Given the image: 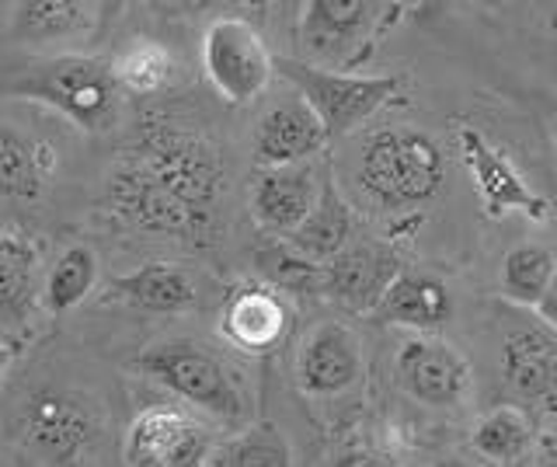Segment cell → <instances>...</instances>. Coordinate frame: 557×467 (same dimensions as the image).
<instances>
[{"mask_svg": "<svg viewBox=\"0 0 557 467\" xmlns=\"http://www.w3.org/2000/svg\"><path fill=\"white\" fill-rule=\"evenodd\" d=\"M502 377L522 402L557 408V342L540 328H516L502 342Z\"/></svg>", "mask_w": 557, "mask_h": 467, "instance_id": "e0dca14e", "label": "cell"}, {"mask_svg": "<svg viewBox=\"0 0 557 467\" xmlns=\"http://www.w3.org/2000/svg\"><path fill=\"white\" fill-rule=\"evenodd\" d=\"M429 467H470V464L460 460V457H440V460H432Z\"/></svg>", "mask_w": 557, "mask_h": 467, "instance_id": "d6a6232c", "label": "cell"}, {"mask_svg": "<svg viewBox=\"0 0 557 467\" xmlns=\"http://www.w3.org/2000/svg\"><path fill=\"white\" fill-rule=\"evenodd\" d=\"M11 359H14V349L11 345H0V377L8 373V367H11Z\"/></svg>", "mask_w": 557, "mask_h": 467, "instance_id": "1f68e13d", "label": "cell"}, {"mask_svg": "<svg viewBox=\"0 0 557 467\" xmlns=\"http://www.w3.org/2000/svg\"><path fill=\"white\" fill-rule=\"evenodd\" d=\"M289 332V307L272 286H237L220 307V335L240 353L265 356Z\"/></svg>", "mask_w": 557, "mask_h": 467, "instance_id": "2e32d148", "label": "cell"}, {"mask_svg": "<svg viewBox=\"0 0 557 467\" xmlns=\"http://www.w3.org/2000/svg\"><path fill=\"white\" fill-rule=\"evenodd\" d=\"M457 150L460 161L467 168L470 182L478 188V199L484 206V213L498 220V217H512L522 213L533 223H547L550 220V199H544L536 188L527 182V175L516 168V161L505 153L498 144H492L481 130L460 123L457 126Z\"/></svg>", "mask_w": 557, "mask_h": 467, "instance_id": "ba28073f", "label": "cell"}, {"mask_svg": "<svg viewBox=\"0 0 557 467\" xmlns=\"http://www.w3.org/2000/svg\"><path fill=\"white\" fill-rule=\"evenodd\" d=\"M42 286L46 272L39 248L32 245V237L4 231L0 234V345L14 349L32 332Z\"/></svg>", "mask_w": 557, "mask_h": 467, "instance_id": "7c38bea8", "label": "cell"}, {"mask_svg": "<svg viewBox=\"0 0 557 467\" xmlns=\"http://www.w3.org/2000/svg\"><path fill=\"white\" fill-rule=\"evenodd\" d=\"M220 467H293V450L278 426L258 422L223 446Z\"/></svg>", "mask_w": 557, "mask_h": 467, "instance_id": "83f0119b", "label": "cell"}, {"mask_svg": "<svg viewBox=\"0 0 557 467\" xmlns=\"http://www.w3.org/2000/svg\"><path fill=\"white\" fill-rule=\"evenodd\" d=\"M136 370L216 422L237 426L248 411L234 370L199 342H157L136 356Z\"/></svg>", "mask_w": 557, "mask_h": 467, "instance_id": "277c9868", "label": "cell"}, {"mask_svg": "<svg viewBox=\"0 0 557 467\" xmlns=\"http://www.w3.org/2000/svg\"><path fill=\"white\" fill-rule=\"evenodd\" d=\"M115 84L129 95H157L178 74V60L157 39H129L112 60Z\"/></svg>", "mask_w": 557, "mask_h": 467, "instance_id": "484cf974", "label": "cell"}, {"mask_svg": "<svg viewBox=\"0 0 557 467\" xmlns=\"http://www.w3.org/2000/svg\"><path fill=\"white\" fill-rule=\"evenodd\" d=\"M380 318L397 328H411L418 335H429L443 328L453 315V300L443 280L425 272H397V280L376 304Z\"/></svg>", "mask_w": 557, "mask_h": 467, "instance_id": "ffe728a7", "label": "cell"}, {"mask_svg": "<svg viewBox=\"0 0 557 467\" xmlns=\"http://www.w3.org/2000/svg\"><path fill=\"white\" fill-rule=\"evenodd\" d=\"M119 91L112 63L95 57L57 53L0 60V98L42 101L87 133H101L115 123Z\"/></svg>", "mask_w": 557, "mask_h": 467, "instance_id": "6da1fadb", "label": "cell"}, {"mask_svg": "<svg viewBox=\"0 0 557 467\" xmlns=\"http://www.w3.org/2000/svg\"><path fill=\"white\" fill-rule=\"evenodd\" d=\"M356 182L383 210H411L440 196L446 153L429 133L411 126L373 130L359 147Z\"/></svg>", "mask_w": 557, "mask_h": 467, "instance_id": "3957f363", "label": "cell"}, {"mask_svg": "<svg viewBox=\"0 0 557 467\" xmlns=\"http://www.w3.org/2000/svg\"><path fill=\"white\" fill-rule=\"evenodd\" d=\"M335 467H394V460L387 454H380V450L352 446V450H345V454L335 460Z\"/></svg>", "mask_w": 557, "mask_h": 467, "instance_id": "f1b7e54d", "label": "cell"}, {"mask_svg": "<svg viewBox=\"0 0 557 467\" xmlns=\"http://www.w3.org/2000/svg\"><path fill=\"white\" fill-rule=\"evenodd\" d=\"M119 158L129 161L153 185H161L185 210L202 217L206 223L216 220V202L223 193V164L216 147L206 136L171 123L164 115H150L139 123L133 140L119 150Z\"/></svg>", "mask_w": 557, "mask_h": 467, "instance_id": "7a4b0ae2", "label": "cell"}, {"mask_svg": "<svg viewBox=\"0 0 557 467\" xmlns=\"http://www.w3.org/2000/svg\"><path fill=\"white\" fill-rule=\"evenodd\" d=\"M95 4H74V0H32L17 4L11 14V32L22 42H74L87 39L98 28Z\"/></svg>", "mask_w": 557, "mask_h": 467, "instance_id": "44dd1931", "label": "cell"}, {"mask_svg": "<svg viewBox=\"0 0 557 467\" xmlns=\"http://www.w3.org/2000/svg\"><path fill=\"white\" fill-rule=\"evenodd\" d=\"M324 185L310 164L296 168H269L255 179L251 188V213L261 231L293 237L304 228L307 217L318 210Z\"/></svg>", "mask_w": 557, "mask_h": 467, "instance_id": "9a60e30c", "label": "cell"}, {"mask_svg": "<svg viewBox=\"0 0 557 467\" xmlns=\"http://www.w3.org/2000/svg\"><path fill=\"white\" fill-rule=\"evenodd\" d=\"M348 237H352V213H348V206L338 199L335 185H324L318 210H313L304 228L289 237V245L296 255H304L307 262L327 266L348 248Z\"/></svg>", "mask_w": 557, "mask_h": 467, "instance_id": "603a6c76", "label": "cell"}, {"mask_svg": "<svg viewBox=\"0 0 557 467\" xmlns=\"http://www.w3.org/2000/svg\"><path fill=\"white\" fill-rule=\"evenodd\" d=\"M536 467H557V437L536 443Z\"/></svg>", "mask_w": 557, "mask_h": 467, "instance_id": "4dcf8cb0", "label": "cell"}, {"mask_svg": "<svg viewBox=\"0 0 557 467\" xmlns=\"http://www.w3.org/2000/svg\"><path fill=\"white\" fill-rule=\"evenodd\" d=\"M550 136H554V147H557V119H554V126H550Z\"/></svg>", "mask_w": 557, "mask_h": 467, "instance_id": "836d02e7", "label": "cell"}, {"mask_svg": "<svg viewBox=\"0 0 557 467\" xmlns=\"http://www.w3.org/2000/svg\"><path fill=\"white\" fill-rule=\"evenodd\" d=\"M283 77H289L300 98L321 115L327 136L356 133L405 88V81L394 74H345L300 60H286Z\"/></svg>", "mask_w": 557, "mask_h": 467, "instance_id": "8992f818", "label": "cell"}, {"mask_svg": "<svg viewBox=\"0 0 557 467\" xmlns=\"http://www.w3.org/2000/svg\"><path fill=\"white\" fill-rule=\"evenodd\" d=\"M213 446V429L191 411L153 405L129 422L122 460L126 467H206Z\"/></svg>", "mask_w": 557, "mask_h": 467, "instance_id": "9c48e42d", "label": "cell"}, {"mask_svg": "<svg viewBox=\"0 0 557 467\" xmlns=\"http://www.w3.org/2000/svg\"><path fill=\"white\" fill-rule=\"evenodd\" d=\"M380 4L370 0H307L300 11V46L310 60L356 63L380 25Z\"/></svg>", "mask_w": 557, "mask_h": 467, "instance_id": "30bf717a", "label": "cell"}, {"mask_svg": "<svg viewBox=\"0 0 557 467\" xmlns=\"http://www.w3.org/2000/svg\"><path fill=\"white\" fill-rule=\"evenodd\" d=\"M536 443L540 440H536L533 419L519 405H498L492 411H484L474 432H470L474 454L502 467L522 460L530 450H536Z\"/></svg>", "mask_w": 557, "mask_h": 467, "instance_id": "7402d4cb", "label": "cell"}, {"mask_svg": "<svg viewBox=\"0 0 557 467\" xmlns=\"http://www.w3.org/2000/svg\"><path fill=\"white\" fill-rule=\"evenodd\" d=\"M397 384L429 408H453L470 391V362L457 345L435 335H414L397 353Z\"/></svg>", "mask_w": 557, "mask_h": 467, "instance_id": "8fae6325", "label": "cell"}, {"mask_svg": "<svg viewBox=\"0 0 557 467\" xmlns=\"http://www.w3.org/2000/svg\"><path fill=\"white\" fill-rule=\"evenodd\" d=\"M536 315H540V321H544V324L557 328V275H554V283H550V290H547V297L540 300Z\"/></svg>", "mask_w": 557, "mask_h": 467, "instance_id": "f546056e", "label": "cell"}, {"mask_svg": "<svg viewBox=\"0 0 557 467\" xmlns=\"http://www.w3.org/2000/svg\"><path fill=\"white\" fill-rule=\"evenodd\" d=\"M397 280V258L380 245L345 248L324 266V293L356 307H376L387 286Z\"/></svg>", "mask_w": 557, "mask_h": 467, "instance_id": "d6986e66", "label": "cell"}, {"mask_svg": "<svg viewBox=\"0 0 557 467\" xmlns=\"http://www.w3.org/2000/svg\"><path fill=\"white\" fill-rule=\"evenodd\" d=\"M98 286V255L87 245H70L57 255V262L46 269L42 307L49 315H66L84 304Z\"/></svg>", "mask_w": 557, "mask_h": 467, "instance_id": "cb8c5ba5", "label": "cell"}, {"mask_svg": "<svg viewBox=\"0 0 557 467\" xmlns=\"http://www.w3.org/2000/svg\"><path fill=\"white\" fill-rule=\"evenodd\" d=\"M112 300L129 304L153 315H182L199 304V283L191 272L174 262H147L126 275H119L109 286Z\"/></svg>", "mask_w": 557, "mask_h": 467, "instance_id": "ac0fdd59", "label": "cell"}, {"mask_svg": "<svg viewBox=\"0 0 557 467\" xmlns=\"http://www.w3.org/2000/svg\"><path fill=\"white\" fill-rule=\"evenodd\" d=\"M327 140L331 136L321 123V115L296 95L289 101H275V106L258 119L255 161L261 164V171L296 168V164H307V158H313V153H321Z\"/></svg>", "mask_w": 557, "mask_h": 467, "instance_id": "5bb4252c", "label": "cell"}, {"mask_svg": "<svg viewBox=\"0 0 557 467\" xmlns=\"http://www.w3.org/2000/svg\"><path fill=\"white\" fill-rule=\"evenodd\" d=\"M362 377V342L348 324H318L296 353V380L310 397H335Z\"/></svg>", "mask_w": 557, "mask_h": 467, "instance_id": "4fadbf2b", "label": "cell"}, {"mask_svg": "<svg viewBox=\"0 0 557 467\" xmlns=\"http://www.w3.org/2000/svg\"><path fill=\"white\" fill-rule=\"evenodd\" d=\"M14 440L46 467H77L98 443V415L77 394L39 388L17 405Z\"/></svg>", "mask_w": 557, "mask_h": 467, "instance_id": "5b68a950", "label": "cell"}, {"mask_svg": "<svg viewBox=\"0 0 557 467\" xmlns=\"http://www.w3.org/2000/svg\"><path fill=\"white\" fill-rule=\"evenodd\" d=\"M202 71L226 106H251L265 95L275 63L255 25L244 19H216L202 36Z\"/></svg>", "mask_w": 557, "mask_h": 467, "instance_id": "52a82bcc", "label": "cell"}, {"mask_svg": "<svg viewBox=\"0 0 557 467\" xmlns=\"http://www.w3.org/2000/svg\"><path fill=\"white\" fill-rule=\"evenodd\" d=\"M46 185L42 147L11 123H0V199H35Z\"/></svg>", "mask_w": 557, "mask_h": 467, "instance_id": "d4e9b609", "label": "cell"}, {"mask_svg": "<svg viewBox=\"0 0 557 467\" xmlns=\"http://www.w3.org/2000/svg\"><path fill=\"white\" fill-rule=\"evenodd\" d=\"M557 275V255L547 245H516L502 258V297L536 310Z\"/></svg>", "mask_w": 557, "mask_h": 467, "instance_id": "4316f807", "label": "cell"}]
</instances>
